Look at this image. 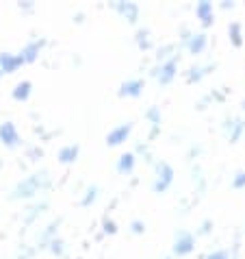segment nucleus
Here are the masks:
<instances>
[{
  "mask_svg": "<svg viewBox=\"0 0 245 259\" xmlns=\"http://www.w3.org/2000/svg\"><path fill=\"white\" fill-rule=\"evenodd\" d=\"M46 188H50V177L46 170H41V172H35V175L22 179V181L11 190L9 198L11 200H26V198H33L35 194H39Z\"/></svg>",
  "mask_w": 245,
  "mask_h": 259,
  "instance_id": "1",
  "label": "nucleus"
},
{
  "mask_svg": "<svg viewBox=\"0 0 245 259\" xmlns=\"http://www.w3.org/2000/svg\"><path fill=\"white\" fill-rule=\"evenodd\" d=\"M178 66H180V53H178L176 57H171L169 61L156 63V66L150 70V76H154L161 88H167V85H171V83L176 81V76H178Z\"/></svg>",
  "mask_w": 245,
  "mask_h": 259,
  "instance_id": "2",
  "label": "nucleus"
},
{
  "mask_svg": "<svg viewBox=\"0 0 245 259\" xmlns=\"http://www.w3.org/2000/svg\"><path fill=\"white\" fill-rule=\"evenodd\" d=\"M154 172H156V177L152 181V192L154 194H165L171 188V183H174L176 170L171 168L167 161H156L154 163Z\"/></svg>",
  "mask_w": 245,
  "mask_h": 259,
  "instance_id": "3",
  "label": "nucleus"
},
{
  "mask_svg": "<svg viewBox=\"0 0 245 259\" xmlns=\"http://www.w3.org/2000/svg\"><path fill=\"white\" fill-rule=\"evenodd\" d=\"M196 237L187 229H178L174 233V244H171V255L174 257H187L196 250Z\"/></svg>",
  "mask_w": 245,
  "mask_h": 259,
  "instance_id": "4",
  "label": "nucleus"
},
{
  "mask_svg": "<svg viewBox=\"0 0 245 259\" xmlns=\"http://www.w3.org/2000/svg\"><path fill=\"white\" fill-rule=\"evenodd\" d=\"M111 9L117 11L128 24H137V22H139V18H141L139 5L131 3V0H115V3H111Z\"/></svg>",
  "mask_w": 245,
  "mask_h": 259,
  "instance_id": "5",
  "label": "nucleus"
},
{
  "mask_svg": "<svg viewBox=\"0 0 245 259\" xmlns=\"http://www.w3.org/2000/svg\"><path fill=\"white\" fill-rule=\"evenodd\" d=\"M221 131L226 133V138H228L230 144H236L245 133V118L228 116L226 120H223V124H221Z\"/></svg>",
  "mask_w": 245,
  "mask_h": 259,
  "instance_id": "6",
  "label": "nucleus"
},
{
  "mask_svg": "<svg viewBox=\"0 0 245 259\" xmlns=\"http://www.w3.org/2000/svg\"><path fill=\"white\" fill-rule=\"evenodd\" d=\"M217 68V63H193V66H189L185 72H182V76H185V81L189 83V85H196V83H200L202 78H206L211 72Z\"/></svg>",
  "mask_w": 245,
  "mask_h": 259,
  "instance_id": "7",
  "label": "nucleus"
},
{
  "mask_svg": "<svg viewBox=\"0 0 245 259\" xmlns=\"http://www.w3.org/2000/svg\"><path fill=\"white\" fill-rule=\"evenodd\" d=\"M196 18L204 28H211L215 24V5L211 0H200L196 3Z\"/></svg>",
  "mask_w": 245,
  "mask_h": 259,
  "instance_id": "8",
  "label": "nucleus"
},
{
  "mask_svg": "<svg viewBox=\"0 0 245 259\" xmlns=\"http://www.w3.org/2000/svg\"><path fill=\"white\" fill-rule=\"evenodd\" d=\"M131 133H133V124H131V122L119 124V126L111 128V131L106 133V144H109V146H121V144L131 138Z\"/></svg>",
  "mask_w": 245,
  "mask_h": 259,
  "instance_id": "9",
  "label": "nucleus"
},
{
  "mask_svg": "<svg viewBox=\"0 0 245 259\" xmlns=\"http://www.w3.org/2000/svg\"><path fill=\"white\" fill-rule=\"evenodd\" d=\"M143 88H146V81H143V78H128V81H124L119 85L117 94L121 98H137V96H141Z\"/></svg>",
  "mask_w": 245,
  "mask_h": 259,
  "instance_id": "10",
  "label": "nucleus"
},
{
  "mask_svg": "<svg viewBox=\"0 0 245 259\" xmlns=\"http://www.w3.org/2000/svg\"><path fill=\"white\" fill-rule=\"evenodd\" d=\"M0 142H3L7 148H16L20 144V133L13 122H3V124H0Z\"/></svg>",
  "mask_w": 245,
  "mask_h": 259,
  "instance_id": "11",
  "label": "nucleus"
},
{
  "mask_svg": "<svg viewBox=\"0 0 245 259\" xmlns=\"http://www.w3.org/2000/svg\"><path fill=\"white\" fill-rule=\"evenodd\" d=\"M24 57L22 55H13V53H0V70L5 72V74H11V72H16L18 68L24 66Z\"/></svg>",
  "mask_w": 245,
  "mask_h": 259,
  "instance_id": "12",
  "label": "nucleus"
},
{
  "mask_svg": "<svg viewBox=\"0 0 245 259\" xmlns=\"http://www.w3.org/2000/svg\"><path fill=\"white\" fill-rule=\"evenodd\" d=\"M206 46H208V35L204 33V31H200V33H193L191 35V39L185 44V48H187V53L189 55H202L206 50Z\"/></svg>",
  "mask_w": 245,
  "mask_h": 259,
  "instance_id": "13",
  "label": "nucleus"
},
{
  "mask_svg": "<svg viewBox=\"0 0 245 259\" xmlns=\"http://www.w3.org/2000/svg\"><path fill=\"white\" fill-rule=\"evenodd\" d=\"M46 46V39H33V41H28V44L22 48V55L24 57V61L26 63H33V61H37V57H39V50Z\"/></svg>",
  "mask_w": 245,
  "mask_h": 259,
  "instance_id": "14",
  "label": "nucleus"
},
{
  "mask_svg": "<svg viewBox=\"0 0 245 259\" xmlns=\"http://www.w3.org/2000/svg\"><path fill=\"white\" fill-rule=\"evenodd\" d=\"M59 227H61V218L48 222V227H46L44 231H41V235H39V248H48V244L56 237V231H59Z\"/></svg>",
  "mask_w": 245,
  "mask_h": 259,
  "instance_id": "15",
  "label": "nucleus"
},
{
  "mask_svg": "<svg viewBox=\"0 0 245 259\" xmlns=\"http://www.w3.org/2000/svg\"><path fill=\"white\" fill-rule=\"evenodd\" d=\"M228 39L230 44H232L234 48H241L245 44V33H243V24L241 22H230L228 24Z\"/></svg>",
  "mask_w": 245,
  "mask_h": 259,
  "instance_id": "16",
  "label": "nucleus"
},
{
  "mask_svg": "<svg viewBox=\"0 0 245 259\" xmlns=\"http://www.w3.org/2000/svg\"><path fill=\"white\" fill-rule=\"evenodd\" d=\"M135 165H137V155L135 153H121L115 168H117L119 175H133Z\"/></svg>",
  "mask_w": 245,
  "mask_h": 259,
  "instance_id": "17",
  "label": "nucleus"
},
{
  "mask_svg": "<svg viewBox=\"0 0 245 259\" xmlns=\"http://www.w3.org/2000/svg\"><path fill=\"white\" fill-rule=\"evenodd\" d=\"M135 44L139 46L143 53H148V50H152V46H154V41H152V35H150V28H146V26H139L137 28V33H135Z\"/></svg>",
  "mask_w": 245,
  "mask_h": 259,
  "instance_id": "18",
  "label": "nucleus"
},
{
  "mask_svg": "<svg viewBox=\"0 0 245 259\" xmlns=\"http://www.w3.org/2000/svg\"><path fill=\"white\" fill-rule=\"evenodd\" d=\"M31 92H33L31 81H20V83H16V88L11 90V96H13V100H18V103H24V100H28V96H31Z\"/></svg>",
  "mask_w": 245,
  "mask_h": 259,
  "instance_id": "19",
  "label": "nucleus"
},
{
  "mask_svg": "<svg viewBox=\"0 0 245 259\" xmlns=\"http://www.w3.org/2000/svg\"><path fill=\"white\" fill-rule=\"evenodd\" d=\"M78 144H68V146H63L61 150H59V161L63 163V165H70V163H74L76 159H78Z\"/></svg>",
  "mask_w": 245,
  "mask_h": 259,
  "instance_id": "20",
  "label": "nucleus"
},
{
  "mask_svg": "<svg viewBox=\"0 0 245 259\" xmlns=\"http://www.w3.org/2000/svg\"><path fill=\"white\" fill-rule=\"evenodd\" d=\"M178 53H180V50H178V44H171V41H169V44H163L161 48L156 50V63L169 61L171 57H176Z\"/></svg>",
  "mask_w": 245,
  "mask_h": 259,
  "instance_id": "21",
  "label": "nucleus"
},
{
  "mask_svg": "<svg viewBox=\"0 0 245 259\" xmlns=\"http://www.w3.org/2000/svg\"><path fill=\"white\" fill-rule=\"evenodd\" d=\"M46 209H48V203H46V200H41V203H33V205L26 209V213H24V222H26V225H31V222H33L35 218H39V215L44 213Z\"/></svg>",
  "mask_w": 245,
  "mask_h": 259,
  "instance_id": "22",
  "label": "nucleus"
},
{
  "mask_svg": "<svg viewBox=\"0 0 245 259\" xmlns=\"http://www.w3.org/2000/svg\"><path fill=\"white\" fill-rule=\"evenodd\" d=\"M143 118H146L150 122V126H161V122H163V116H161V107H148V111L143 113Z\"/></svg>",
  "mask_w": 245,
  "mask_h": 259,
  "instance_id": "23",
  "label": "nucleus"
},
{
  "mask_svg": "<svg viewBox=\"0 0 245 259\" xmlns=\"http://www.w3.org/2000/svg\"><path fill=\"white\" fill-rule=\"evenodd\" d=\"M135 155H141L143 159H146V163H156L154 161V155H152V150H150V146L146 142H137V146H135Z\"/></svg>",
  "mask_w": 245,
  "mask_h": 259,
  "instance_id": "24",
  "label": "nucleus"
},
{
  "mask_svg": "<svg viewBox=\"0 0 245 259\" xmlns=\"http://www.w3.org/2000/svg\"><path fill=\"white\" fill-rule=\"evenodd\" d=\"M96 198H98V185H89V188L85 190V196L81 198V205L89 207V205L96 203Z\"/></svg>",
  "mask_w": 245,
  "mask_h": 259,
  "instance_id": "25",
  "label": "nucleus"
},
{
  "mask_svg": "<svg viewBox=\"0 0 245 259\" xmlns=\"http://www.w3.org/2000/svg\"><path fill=\"white\" fill-rule=\"evenodd\" d=\"M48 250L52 255H56V257H63V253H66V244H63L61 237H54V240L48 244Z\"/></svg>",
  "mask_w": 245,
  "mask_h": 259,
  "instance_id": "26",
  "label": "nucleus"
},
{
  "mask_svg": "<svg viewBox=\"0 0 245 259\" xmlns=\"http://www.w3.org/2000/svg\"><path fill=\"white\" fill-rule=\"evenodd\" d=\"M213 229H215V222L211 218H204L200 222V227L196 229V235H211Z\"/></svg>",
  "mask_w": 245,
  "mask_h": 259,
  "instance_id": "27",
  "label": "nucleus"
},
{
  "mask_svg": "<svg viewBox=\"0 0 245 259\" xmlns=\"http://www.w3.org/2000/svg\"><path fill=\"white\" fill-rule=\"evenodd\" d=\"M200 259H232V250L219 248V250H213V253H208V255H202Z\"/></svg>",
  "mask_w": 245,
  "mask_h": 259,
  "instance_id": "28",
  "label": "nucleus"
},
{
  "mask_svg": "<svg viewBox=\"0 0 245 259\" xmlns=\"http://www.w3.org/2000/svg\"><path fill=\"white\" fill-rule=\"evenodd\" d=\"M102 233L104 235H115L117 233V225H115V220L109 218V215H104L102 218Z\"/></svg>",
  "mask_w": 245,
  "mask_h": 259,
  "instance_id": "29",
  "label": "nucleus"
},
{
  "mask_svg": "<svg viewBox=\"0 0 245 259\" xmlns=\"http://www.w3.org/2000/svg\"><path fill=\"white\" fill-rule=\"evenodd\" d=\"M230 185H232V190H245V170L236 172L232 177V181H230Z\"/></svg>",
  "mask_w": 245,
  "mask_h": 259,
  "instance_id": "30",
  "label": "nucleus"
},
{
  "mask_svg": "<svg viewBox=\"0 0 245 259\" xmlns=\"http://www.w3.org/2000/svg\"><path fill=\"white\" fill-rule=\"evenodd\" d=\"M131 233L133 235H143L146 233V222L143 220H133L131 222Z\"/></svg>",
  "mask_w": 245,
  "mask_h": 259,
  "instance_id": "31",
  "label": "nucleus"
},
{
  "mask_svg": "<svg viewBox=\"0 0 245 259\" xmlns=\"http://www.w3.org/2000/svg\"><path fill=\"white\" fill-rule=\"evenodd\" d=\"M193 183L198 185V192H204V177H202L200 168H193Z\"/></svg>",
  "mask_w": 245,
  "mask_h": 259,
  "instance_id": "32",
  "label": "nucleus"
},
{
  "mask_svg": "<svg viewBox=\"0 0 245 259\" xmlns=\"http://www.w3.org/2000/svg\"><path fill=\"white\" fill-rule=\"evenodd\" d=\"M213 98V103H223V100H226V92H219V90H213L211 94H208Z\"/></svg>",
  "mask_w": 245,
  "mask_h": 259,
  "instance_id": "33",
  "label": "nucleus"
},
{
  "mask_svg": "<svg viewBox=\"0 0 245 259\" xmlns=\"http://www.w3.org/2000/svg\"><path fill=\"white\" fill-rule=\"evenodd\" d=\"M28 157H31V159H39V157H44V150L39 146H33V148H28Z\"/></svg>",
  "mask_w": 245,
  "mask_h": 259,
  "instance_id": "34",
  "label": "nucleus"
},
{
  "mask_svg": "<svg viewBox=\"0 0 245 259\" xmlns=\"http://www.w3.org/2000/svg\"><path fill=\"white\" fill-rule=\"evenodd\" d=\"M200 153H202V148H200V146H191V148H189V153H187V157H189V159L193 161V159H196V157H198Z\"/></svg>",
  "mask_w": 245,
  "mask_h": 259,
  "instance_id": "35",
  "label": "nucleus"
},
{
  "mask_svg": "<svg viewBox=\"0 0 245 259\" xmlns=\"http://www.w3.org/2000/svg\"><path fill=\"white\" fill-rule=\"evenodd\" d=\"M161 135V126H150V133H148V140H156Z\"/></svg>",
  "mask_w": 245,
  "mask_h": 259,
  "instance_id": "36",
  "label": "nucleus"
},
{
  "mask_svg": "<svg viewBox=\"0 0 245 259\" xmlns=\"http://www.w3.org/2000/svg\"><path fill=\"white\" fill-rule=\"evenodd\" d=\"M219 7H221L223 11H228V9H234V7H236V3H232V0H221V3H219Z\"/></svg>",
  "mask_w": 245,
  "mask_h": 259,
  "instance_id": "37",
  "label": "nucleus"
},
{
  "mask_svg": "<svg viewBox=\"0 0 245 259\" xmlns=\"http://www.w3.org/2000/svg\"><path fill=\"white\" fill-rule=\"evenodd\" d=\"M18 7H20V9H24V11H31L33 9V3H31V0H24V3H20Z\"/></svg>",
  "mask_w": 245,
  "mask_h": 259,
  "instance_id": "38",
  "label": "nucleus"
},
{
  "mask_svg": "<svg viewBox=\"0 0 245 259\" xmlns=\"http://www.w3.org/2000/svg\"><path fill=\"white\" fill-rule=\"evenodd\" d=\"M83 18H85L83 13H76V16H74V22H76V24H81V22H83Z\"/></svg>",
  "mask_w": 245,
  "mask_h": 259,
  "instance_id": "39",
  "label": "nucleus"
},
{
  "mask_svg": "<svg viewBox=\"0 0 245 259\" xmlns=\"http://www.w3.org/2000/svg\"><path fill=\"white\" fill-rule=\"evenodd\" d=\"M243 113H245V100H243Z\"/></svg>",
  "mask_w": 245,
  "mask_h": 259,
  "instance_id": "40",
  "label": "nucleus"
},
{
  "mask_svg": "<svg viewBox=\"0 0 245 259\" xmlns=\"http://www.w3.org/2000/svg\"><path fill=\"white\" fill-rule=\"evenodd\" d=\"M0 76H3V70H0Z\"/></svg>",
  "mask_w": 245,
  "mask_h": 259,
  "instance_id": "41",
  "label": "nucleus"
},
{
  "mask_svg": "<svg viewBox=\"0 0 245 259\" xmlns=\"http://www.w3.org/2000/svg\"><path fill=\"white\" fill-rule=\"evenodd\" d=\"M167 259H171V257H167Z\"/></svg>",
  "mask_w": 245,
  "mask_h": 259,
  "instance_id": "42",
  "label": "nucleus"
}]
</instances>
